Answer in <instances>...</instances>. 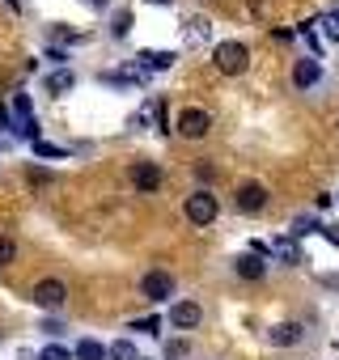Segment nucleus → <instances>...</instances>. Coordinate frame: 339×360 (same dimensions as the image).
Wrapping results in <instances>:
<instances>
[{"label":"nucleus","instance_id":"obj_1","mask_svg":"<svg viewBox=\"0 0 339 360\" xmlns=\"http://www.w3.org/2000/svg\"><path fill=\"white\" fill-rule=\"evenodd\" d=\"M212 64H217V72H225V77H242V72L250 68V47L238 43V39H225V43L212 47Z\"/></svg>","mask_w":339,"mask_h":360},{"label":"nucleus","instance_id":"obj_2","mask_svg":"<svg viewBox=\"0 0 339 360\" xmlns=\"http://www.w3.org/2000/svg\"><path fill=\"white\" fill-rule=\"evenodd\" d=\"M30 301H34L39 309H47V314H60V309L68 305V284H64L60 276H47V280H39V284L30 288Z\"/></svg>","mask_w":339,"mask_h":360},{"label":"nucleus","instance_id":"obj_3","mask_svg":"<svg viewBox=\"0 0 339 360\" xmlns=\"http://www.w3.org/2000/svg\"><path fill=\"white\" fill-rule=\"evenodd\" d=\"M183 217H187L196 229H204V225H212V221L221 217V204H217L212 191H191L187 204H183Z\"/></svg>","mask_w":339,"mask_h":360},{"label":"nucleus","instance_id":"obj_4","mask_svg":"<svg viewBox=\"0 0 339 360\" xmlns=\"http://www.w3.org/2000/svg\"><path fill=\"white\" fill-rule=\"evenodd\" d=\"M174 131H179L183 140H204V136L212 131V115H208L204 106H187V110H179Z\"/></svg>","mask_w":339,"mask_h":360},{"label":"nucleus","instance_id":"obj_5","mask_svg":"<svg viewBox=\"0 0 339 360\" xmlns=\"http://www.w3.org/2000/svg\"><path fill=\"white\" fill-rule=\"evenodd\" d=\"M140 297H144V301H153V305L170 301V297H174V276L161 271V267L144 271V276H140Z\"/></svg>","mask_w":339,"mask_h":360},{"label":"nucleus","instance_id":"obj_6","mask_svg":"<svg viewBox=\"0 0 339 360\" xmlns=\"http://www.w3.org/2000/svg\"><path fill=\"white\" fill-rule=\"evenodd\" d=\"M234 204H238V212L255 217V212H263V208H267V187H263V183H238Z\"/></svg>","mask_w":339,"mask_h":360},{"label":"nucleus","instance_id":"obj_7","mask_svg":"<svg viewBox=\"0 0 339 360\" xmlns=\"http://www.w3.org/2000/svg\"><path fill=\"white\" fill-rule=\"evenodd\" d=\"M200 322H204L200 301H174V305H170V326H174V330H196Z\"/></svg>","mask_w":339,"mask_h":360},{"label":"nucleus","instance_id":"obj_8","mask_svg":"<svg viewBox=\"0 0 339 360\" xmlns=\"http://www.w3.org/2000/svg\"><path fill=\"white\" fill-rule=\"evenodd\" d=\"M322 81V60H314V56H301L297 64H293V85L305 94V89H314Z\"/></svg>","mask_w":339,"mask_h":360},{"label":"nucleus","instance_id":"obj_9","mask_svg":"<svg viewBox=\"0 0 339 360\" xmlns=\"http://www.w3.org/2000/svg\"><path fill=\"white\" fill-rule=\"evenodd\" d=\"M132 183H136V191L153 195V191L161 187V165H157V161H136V165H132Z\"/></svg>","mask_w":339,"mask_h":360},{"label":"nucleus","instance_id":"obj_10","mask_svg":"<svg viewBox=\"0 0 339 360\" xmlns=\"http://www.w3.org/2000/svg\"><path fill=\"white\" fill-rule=\"evenodd\" d=\"M271 259H280L284 267H301L305 263V255H301V242L297 238H271Z\"/></svg>","mask_w":339,"mask_h":360},{"label":"nucleus","instance_id":"obj_11","mask_svg":"<svg viewBox=\"0 0 339 360\" xmlns=\"http://www.w3.org/2000/svg\"><path fill=\"white\" fill-rule=\"evenodd\" d=\"M267 339H271L276 347H297V343L305 339V326H301V322H276V326L267 330Z\"/></svg>","mask_w":339,"mask_h":360},{"label":"nucleus","instance_id":"obj_12","mask_svg":"<svg viewBox=\"0 0 339 360\" xmlns=\"http://www.w3.org/2000/svg\"><path fill=\"white\" fill-rule=\"evenodd\" d=\"M136 60H140L144 72H170V68H174V60H179V51H140Z\"/></svg>","mask_w":339,"mask_h":360},{"label":"nucleus","instance_id":"obj_13","mask_svg":"<svg viewBox=\"0 0 339 360\" xmlns=\"http://www.w3.org/2000/svg\"><path fill=\"white\" fill-rule=\"evenodd\" d=\"M234 271H238L242 280H263V276H267V263H263L259 255H250V250H246V255H238V259H234Z\"/></svg>","mask_w":339,"mask_h":360},{"label":"nucleus","instance_id":"obj_14","mask_svg":"<svg viewBox=\"0 0 339 360\" xmlns=\"http://www.w3.org/2000/svg\"><path fill=\"white\" fill-rule=\"evenodd\" d=\"M43 85H47V94L64 98V94H72V89H77V72H72V68H56V72L43 81Z\"/></svg>","mask_w":339,"mask_h":360},{"label":"nucleus","instance_id":"obj_15","mask_svg":"<svg viewBox=\"0 0 339 360\" xmlns=\"http://www.w3.org/2000/svg\"><path fill=\"white\" fill-rule=\"evenodd\" d=\"M72 352H77V360H110V347H106L102 339H89V335H85V339H77V347H72Z\"/></svg>","mask_w":339,"mask_h":360},{"label":"nucleus","instance_id":"obj_16","mask_svg":"<svg viewBox=\"0 0 339 360\" xmlns=\"http://www.w3.org/2000/svg\"><path fill=\"white\" fill-rule=\"evenodd\" d=\"M309 233H322V221H318L314 212H301V217L293 221V229H288V238H297V242H301V238H309Z\"/></svg>","mask_w":339,"mask_h":360},{"label":"nucleus","instance_id":"obj_17","mask_svg":"<svg viewBox=\"0 0 339 360\" xmlns=\"http://www.w3.org/2000/svg\"><path fill=\"white\" fill-rule=\"evenodd\" d=\"M9 110H13V123H26V119H34V102H30V94H13Z\"/></svg>","mask_w":339,"mask_h":360},{"label":"nucleus","instance_id":"obj_18","mask_svg":"<svg viewBox=\"0 0 339 360\" xmlns=\"http://www.w3.org/2000/svg\"><path fill=\"white\" fill-rule=\"evenodd\" d=\"M110 34H115V39H127V34H132V9H119V13L110 18Z\"/></svg>","mask_w":339,"mask_h":360},{"label":"nucleus","instance_id":"obj_19","mask_svg":"<svg viewBox=\"0 0 339 360\" xmlns=\"http://www.w3.org/2000/svg\"><path fill=\"white\" fill-rule=\"evenodd\" d=\"M110 360H140V352H136L132 339H115L110 343Z\"/></svg>","mask_w":339,"mask_h":360},{"label":"nucleus","instance_id":"obj_20","mask_svg":"<svg viewBox=\"0 0 339 360\" xmlns=\"http://www.w3.org/2000/svg\"><path fill=\"white\" fill-rule=\"evenodd\" d=\"M34 157H43V161H64V157H68V148H60V144H47V140H39V144H34Z\"/></svg>","mask_w":339,"mask_h":360},{"label":"nucleus","instance_id":"obj_21","mask_svg":"<svg viewBox=\"0 0 339 360\" xmlns=\"http://www.w3.org/2000/svg\"><path fill=\"white\" fill-rule=\"evenodd\" d=\"M39 360H77V352L64 347V343H47V347L39 352Z\"/></svg>","mask_w":339,"mask_h":360},{"label":"nucleus","instance_id":"obj_22","mask_svg":"<svg viewBox=\"0 0 339 360\" xmlns=\"http://www.w3.org/2000/svg\"><path fill=\"white\" fill-rule=\"evenodd\" d=\"M318 26H322V34H326L331 43H339V9H331V13H322V18H318Z\"/></svg>","mask_w":339,"mask_h":360},{"label":"nucleus","instance_id":"obj_23","mask_svg":"<svg viewBox=\"0 0 339 360\" xmlns=\"http://www.w3.org/2000/svg\"><path fill=\"white\" fill-rule=\"evenodd\" d=\"M132 330H140V335H161V318H157V314L136 318V322H132Z\"/></svg>","mask_w":339,"mask_h":360},{"label":"nucleus","instance_id":"obj_24","mask_svg":"<svg viewBox=\"0 0 339 360\" xmlns=\"http://www.w3.org/2000/svg\"><path fill=\"white\" fill-rule=\"evenodd\" d=\"M18 259V242L13 238H5V233H0V267H9Z\"/></svg>","mask_w":339,"mask_h":360},{"label":"nucleus","instance_id":"obj_25","mask_svg":"<svg viewBox=\"0 0 339 360\" xmlns=\"http://www.w3.org/2000/svg\"><path fill=\"white\" fill-rule=\"evenodd\" d=\"M187 39H191V43H204V39H208V22L191 18V22H187Z\"/></svg>","mask_w":339,"mask_h":360},{"label":"nucleus","instance_id":"obj_26","mask_svg":"<svg viewBox=\"0 0 339 360\" xmlns=\"http://www.w3.org/2000/svg\"><path fill=\"white\" fill-rule=\"evenodd\" d=\"M165 360H187V343H183V339L165 343Z\"/></svg>","mask_w":339,"mask_h":360},{"label":"nucleus","instance_id":"obj_27","mask_svg":"<svg viewBox=\"0 0 339 360\" xmlns=\"http://www.w3.org/2000/svg\"><path fill=\"white\" fill-rule=\"evenodd\" d=\"M39 330H43V335H51V339H60V335H64V322H60V318H47Z\"/></svg>","mask_w":339,"mask_h":360},{"label":"nucleus","instance_id":"obj_28","mask_svg":"<svg viewBox=\"0 0 339 360\" xmlns=\"http://www.w3.org/2000/svg\"><path fill=\"white\" fill-rule=\"evenodd\" d=\"M47 60L60 64V68H68V51H64V47H47Z\"/></svg>","mask_w":339,"mask_h":360},{"label":"nucleus","instance_id":"obj_29","mask_svg":"<svg viewBox=\"0 0 339 360\" xmlns=\"http://www.w3.org/2000/svg\"><path fill=\"white\" fill-rule=\"evenodd\" d=\"M0 131H13V110L0 102Z\"/></svg>","mask_w":339,"mask_h":360},{"label":"nucleus","instance_id":"obj_30","mask_svg":"<svg viewBox=\"0 0 339 360\" xmlns=\"http://www.w3.org/2000/svg\"><path fill=\"white\" fill-rule=\"evenodd\" d=\"M322 238H326V242L339 250V225H322Z\"/></svg>","mask_w":339,"mask_h":360},{"label":"nucleus","instance_id":"obj_31","mask_svg":"<svg viewBox=\"0 0 339 360\" xmlns=\"http://www.w3.org/2000/svg\"><path fill=\"white\" fill-rule=\"evenodd\" d=\"M81 5L94 9V13H106V9H110V0H81Z\"/></svg>","mask_w":339,"mask_h":360},{"label":"nucleus","instance_id":"obj_32","mask_svg":"<svg viewBox=\"0 0 339 360\" xmlns=\"http://www.w3.org/2000/svg\"><path fill=\"white\" fill-rule=\"evenodd\" d=\"M47 178H51V174H47L43 165H30V183H47Z\"/></svg>","mask_w":339,"mask_h":360},{"label":"nucleus","instance_id":"obj_33","mask_svg":"<svg viewBox=\"0 0 339 360\" xmlns=\"http://www.w3.org/2000/svg\"><path fill=\"white\" fill-rule=\"evenodd\" d=\"M144 5H157V9H165V5H174V0H144Z\"/></svg>","mask_w":339,"mask_h":360},{"label":"nucleus","instance_id":"obj_34","mask_svg":"<svg viewBox=\"0 0 339 360\" xmlns=\"http://www.w3.org/2000/svg\"><path fill=\"white\" fill-rule=\"evenodd\" d=\"M335 204H339V191H335Z\"/></svg>","mask_w":339,"mask_h":360},{"label":"nucleus","instance_id":"obj_35","mask_svg":"<svg viewBox=\"0 0 339 360\" xmlns=\"http://www.w3.org/2000/svg\"><path fill=\"white\" fill-rule=\"evenodd\" d=\"M140 360H144V356H140Z\"/></svg>","mask_w":339,"mask_h":360}]
</instances>
